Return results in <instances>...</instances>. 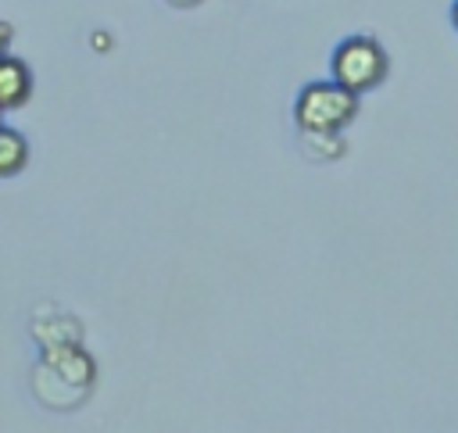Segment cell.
<instances>
[{
  "instance_id": "cell-7",
  "label": "cell",
  "mask_w": 458,
  "mask_h": 433,
  "mask_svg": "<svg viewBox=\"0 0 458 433\" xmlns=\"http://www.w3.org/2000/svg\"><path fill=\"white\" fill-rule=\"evenodd\" d=\"M172 4H179V7H190V4H197V0H172Z\"/></svg>"
},
{
  "instance_id": "cell-8",
  "label": "cell",
  "mask_w": 458,
  "mask_h": 433,
  "mask_svg": "<svg viewBox=\"0 0 458 433\" xmlns=\"http://www.w3.org/2000/svg\"><path fill=\"white\" fill-rule=\"evenodd\" d=\"M0 122H4V107H0Z\"/></svg>"
},
{
  "instance_id": "cell-5",
  "label": "cell",
  "mask_w": 458,
  "mask_h": 433,
  "mask_svg": "<svg viewBox=\"0 0 458 433\" xmlns=\"http://www.w3.org/2000/svg\"><path fill=\"white\" fill-rule=\"evenodd\" d=\"M11 36H14V29L0 18V54H7V47H11Z\"/></svg>"
},
{
  "instance_id": "cell-3",
  "label": "cell",
  "mask_w": 458,
  "mask_h": 433,
  "mask_svg": "<svg viewBox=\"0 0 458 433\" xmlns=\"http://www.w3.org/2000/svg\"><path fill=\"white\" fill-rule=\"evenodd\" d=\"M29 97H32V68L14 54H0V107L14 111L29 104Z\"/></svg>"
},
{
  "instance_id": "cell-4",
  "label": "cell",
  "mask_w": 458,
  "mask_h": 433,
  "mask_svg": "<svg viewBox=\"0 0 458 433\" xmlns=\"http://www.w3.org/2000/svg\"><path fill=\"white\" fill-rule=\"evenodd\" d=\"M25 165H29V140L0 122V179L18 175Z\"/></svg>"
},
{
  "instance_id": "cell-6",
  "label": "cell",
  "mask_w": 458,
  "mask_h": 433,
  "mask_svg": "<svg viewBox=\"0 0 458 433\" xmlns=\"http://www.w3.org/2000/svg\"><path fill=\"white\" fill-rule=\"evenodd\" d=\"M451 25H454V32H458V0L451 4Z\"/></svg>"
},
{
  "instance_id": "cell-2",
  "label": "cell",
  "mask_w": 458,
  "mask_h": 433,
  "mask_svg": "<svg viewBox=\"0 0 458 433\" xmlns=\"http://www.w3.org/2000/svg\"><path fill=\"white\" fill-rule=\"evenodd\" d=\"M386 72H390V57L372 36H347L336 43V50L329 57V75L340 86L354 89L358 97L376 89L386 79Z\"/></svg>"
},
{
  "instance_id": "cell-1",
  "label": "cell",
  "mask_w": 458,
  "mask_h": 433,
  "mask_svg": "<svg viewBox=\"0 0 458 433\" xmlns=\"http://www.w3.org/2000/svg\"><path fill=\"white\" fill-rule=\"evenodd\" d=\"M358 115V93L340 86L336 79L308 82L293 100V122L308 136H333L347 129Z\"/></svg>"
}]
</instances>
